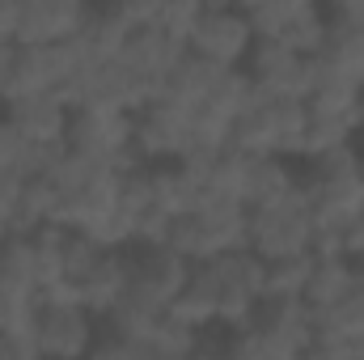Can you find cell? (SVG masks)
Listing matches in <instances>:
<instances>
[{
    "mask_svg": "<svg viewBox=\"0 0 364 360\" xmlns=\"http://www.w3.org/2000/svg\"><path fill=\"white\" fill-rule=\"evenodd\" d=\"M301 191H305L318 225H339V221L364 212V153L356 144H348V149L305 162Z\"/></svg>",
    "mask_w": 364,
    "mask_h": 360,
    "instance_id": "cell-1",
    "label": "cell"
},
{
    "mask_svg": "<svg viewBox=\"0 0 364 360\" xmlns=\"http://www.w3.org/2000/svg\"><path fill=\"white\" fill-rule=\"evenodd\" d=\"M309 132V106L301 97H259L255 106L237 119L233 127V149L250 153V157H284L296 162L301 144Z\"/></svg>",
    "mask_w": 364,
    "mask_h": 360,
    "instance_id": "cell-2",
    "label": "cell"
},
{
    "mask_svg": "<svg viewBox=\"0 0 364 360\" xmlns=\"http://www.w3.org/2000/svg\"><path fill=\"white\" fill-rule=\"evenodd\" d=\"M314 238H318V221H314V208L301 186L279 203L250 208V216H246V250L259 255L263 263L314 255Z\"/></svg>",
    "mask_w": 364,
    "mask_h": 360,
    "instance_id": "cell-3",
    "label": "cell"
},
{
    "mask_svg": "<svg viewBox=\"0 0 364 360\" xmlns=\"http://www.w3.org/2000/svg\"><path fill=\"white\" fill-rule=\"evenodd\" d=\"M97 318L68 292H47L34 305V322H30V339L38 344L43 360H85L97 344Z\"/></svg>",
    "mask_w": 364,
    "mask_h": 360,
    "instance_id": "cell-4",
    "label": "cell"
},
{
    "mask_svg": "<svg viewBox=\"0 0 364 360\" xmlns=\"http://www.w3.org/2000/svg\"><path fill=\"white\" fill-rule=\"evenodd\" d=\"M212 275H216V327L225 331H246L255 309L267 297V263L250 250H229L220 259H212Z\"/></svg>",
    "mask_w": 364,
    "mask_h": 360,
    "instance_id": "cell-5",
    "label": "cell"
},
{
    "mask_svg": "<svg viewBox=\"0 0 364 360\" xmlns=\"http://www.w3.org/2000/svg\"><path fill=\"white\" fill-rule=\"evenodd\" d=\"M64 144L81 157H93V162H106V166L123 170V174L140 166V157L132 149V115H123V110H93V106L73 110Z\"/></svg>",
    "mask_w": 364,
    "mask_h": 360,
    "instance_id": "cell-6",
    "label": "cell"
},
{
    "mask_svg": "<svg viewBox=\"0 0 364 360\" xmlns=\"http://www.w3.org/2000/svg\"><path fill=\"white\" fill-rule=\"evenodd\" d=\"M195 144V110H182L170 102H153L140 115H132V149L140 166H174Z\"/></svg>",
    "mask_w": 364,
    "mask_h": 360,
    "instance_id": "cell-7",
    "label": "cell"
},
{
    "mask_svg": "<svg viewBox=\"0 0 364 360\" xmlns=\"http://www.w3.org/2000/svg\"><path fill=\"white\" fill-rule=\"evenodd\" d=\"M250 47H255V34L246 26V13L233 4H203L195 30L186 38V51L216 68H246Z\"/></svg>",
    "mask_w": 364,
    "mask_h": 360,
    "instance_id": "cell-8",
    "label": "cell"
},
{
    "mask_svg": "<svg viewBox=\"0 0 364 360\" xmlns=\"http://www.w3.org/2000/svg\"><path fill=\"white\" fill-rule=\"evenodd\" d=\"M191 280V263L174 255L166 242L157 246H132V297L149 301L153 309H174V301L182 297Z\"/></svg>",
    "mask_w": 364,
    "mask_h": 360,
    "instance_id": "cell-9",
    "label": "cell"
},
{
    "mask_svg": "<svg viewBox=\"0 0 364 360\" xmlns=\"http://www.w3.org/2000/svg\"><path fill=\"white\" fill-rule=\"evenodd\" d=\"M90 17H93V4H81V0H21L17 47H60V43H73V38H81Z\"/></svg>",
    "mask_w": 364,
    "mask_h": 360,
    "instance_id": "cell-10",
    "label": "cell"
},
{
    "mask_svg": "<svg viewBox=\"0 0 364 360\" xmlns=\"http://www.w3.org/2000/svg\"><path fill=\"white\" fill-rule=\"evenodd\" d=\"M267 348L275 352H288V356H305L314 348V314L305 301H275V297H263V305L255 309L250 327Z\"/></svg>",
    "mask_w": 364,
    "mask_h": 360,
    "instance_id": "cell-11",
    "label": "cell"
},
{
    "mask_svg": "<svg viewBox=\"0 0 364 360\" xmlns=\"http://www.w3.org/2000/svg\"><path fill=\"white\" fill-rule=\"evenodd\" d=\"M259 97H301L305 102V60L279 43H255L242 68Z\"/></svg>",
    "mask_w": 364,
    "mask_h": 360,
    "instance_id": "cell-12",
    "label": "cell"
},
{
    "mask_svg": "<svg viewBox=\"0 0 364 360\" xmlns=\"http://www.w3.org/2000/svg\"><path fill=\"white\" fill-rule=\"evenodd\" d=\"M68 106L60 93H34V97H17L4 102V119L13 123V132L26 144H64L68 132Z\"/></svg>",
    "mask_w": 364,
    "mask_h": 360,
    "instance_id": "cell-13",
    "label": "cell"
},
{
    "mask_svg": "<svg viewBox=\"0 0 364 360\" xmlns=\"http://www.w3.org/2000/svg\"><path fill=\"white\" fill-rule=\"evenodd\" d=\"M132 292V250H102V259L93 263V271L73 288V297L102 322L123 297Z\"/></svg>",
    "mask_w": 364,
    "mask_h": 360,
    "instance_id": "cell-14",
    "label": "cell"
},
{
    "mask_svg": "<svg viewBox=\"0 0 364 360\" xmlns=\"http://www.w3.org/2000/svg\"><path fill=\"white\" fill-rule=\"evenodd\" d=\"M364 284L360 268L352 259H339V255H314V271H309V288H305V305L309 314H322V309H335L343 305L348 297H356Z\"/></svg>",
    "mask_w": 364,
    "mask_h": 360,
    "instance_id": "cell-15",
    "label": "cell"
},
{
    "mask_svg": "<svg viewBox=\"0 0 364 360\" xmlns=\"http://www.w3.org/2000/svg\"><path fill=\"white\" fill-rule=\"evenodd\" d=\"M225 73H233V68H216V64H208V60H199V55L186 51L178 64H174V73L166 77L157 102H170V106H182V110H199V106L212 97L216 81H220Z\"/></svg>",
    "mask_w": 364,
    "mask_h": 360,
    "instance_id": "cell-16",
    "label": "cell"
},
{
    "mask_svg": "<svg viewBox=\"0 0 364 360\" xmlns=\"http://www.w3.org/2000/svg\"><path fill=\"white\" fill-rule=\"evenodd\" d=\"M296 186H301V170H292V162H284V157H250L242 203H246V212L250 208H267V203L288 199Z\"/></svg>",
    "mask_w": 364,
    "mask_h": 360,
    "instance_id": "cell-17",
    "label": "cell"
},
{
    "mask_svg": "<svg viewBox=\"0 0 364 360\" xmlns=\"http://www.w3.org/2000/svg\"><path fill=\"white\" fill-rule=\"evenodd\" d=\"M60 216H64V195L55 191V182L51 179H26L9 233L30 238V233H38V229H47V225H60Z\"/></svg>",
    "mask_w": 364,
    "mask_h": 360,
    "instance_id": "cell-18",
    "label": "cell"
},
{
    "mask_svg": "<svg viewBox=\"0 0 364 360\" xmlns=\"http://www.w3.org/2000/svg\"><path fill=\"white\" fill-rule=\"evenodd\" d=\"M161 318H166V309H153L149 301H140V297L127 292V297L102 318V327H106V335H114V339H127V344H136V348H149Z\"/></svg>",
    "mask_w": 364,
    "mask_h": 360,
    "instance_id": "cell-19",
    "label": "cell"
},
{
    "mask_svg": "<svg viewBox=\"0 0 364 360\" xmlns=\"http://www.w3.org/2000/svg\"><path fill=\"white\" fill-rule=\"evenodd\" d=\"M30 250H34V271H38V288L60 292L64 288V250H68V229L64 225H47L38 233H30Z\"/></svg>",
    "mask_w": 364,
    "mask_h": 360,
    "instance_id": "cell-20",
    "label": "cell"
},
{
    "mask_svg": "<svg viewBox=\"0 0 364 360\" xmlns=\"http://www.w3.org/2000/svg\"><path fill=\"white\" fill-rule=\"evenodd\" d=\"M322 43H326V9H318V4H309V0H296V13H292V21L284 26L279 47H288V51H296L301 60H309V55L322 51Z\"/></svg>",
    "mask_w": 364,
    "mask_h": 360,
    "instance_id": "cell-21",
    "label": "cell"
},
{
    "mask_svg": "<svg viewBox=\"0 0 364 360\" xmlns=\"http://www.w3.org/2000/svg\"><path fill=\"white\" fill-rule=\"evenodd\" d=\"M309 271H314V255L267 263V297H275V301H301L305 288H309Z\"/></svg>",
    "mask_w": 364,
    "mask_h": 360,
    "instance_id": "cell-22",
    "label": "cell"
},
{
    "mask_svg": "<svg viewBox=\"0 0 364 360\" xmlns=\"http://www.w3.org/2000/svg\"><path fill=\"white\" fill-rule=\"evenodd\" d=\"M203 335H208V331H199V327H191V322L174 318V314H166V318L157 322V335H153L149 352H157V356H186V360H191L195 352H199Z\"/></svg>",
    "mask_w": 364,
    "mask_h": 360,
    "instance_id": "cell-23",
    "label": "cell"
},
{
    "mask_svg": "<svg viewBox=\"0 0 364 360\" xmlns=\"http://www.w3.org/2000/svg\"><path fill=\"white\" fill-rule=\"evenodd\" d=\"M242 13H246V26H250L255 43H279L284 26L296 13V0H259V4H246Z\"/></svg>",
    "mask_w": 364,
    "mask_h": 360,
    "instance_id": "cell-24",
    "label": "cell"
},
{
    "mask_svg": "<svg viewBox=\"0 0 364 360\" xmlns=\"http://www.w3.org/2000/svg\"><path fill=\"white\" fill-rule=\"evenodd\" d=\"M102 250H106V246H97L93 238L68 229V250H64V288H68V292L93 271V263L102 259Z\"/></svg>",
    "mask_w": 364,
    "mask_h": 360,
    "instance_id": "cell-25",
    "label": "cell"
},
{
    "mask_svg": "<svg viewBox=\"0 0 364 360\" xmlns=\"http://www.w3.org/2000/svg\"><path fill=\"white\" fill-rule=\"evenodd\" d=\"M199 9L203 4H195V0H161L157 4V30H166L170 38H178L182 47H186L191 30L199 21Z\"/></svg>",
    "mask_w": 364,
    "mask_h": 360,
    "instance_id": "cell-26",
    "label": "cell"
},
{
    "mask_svg": "<svg viewBox=\"0 0 364 360\" xmlns=\"http://www.w3.org/2000/svg\"><path fill=\"white\" fill-rule=\"evenodd\" d=\"M26 153H30V144L13 132V123L0 115V170H13V174H21V162H26Z\"/></svg>",
    "mask_w": 364,
    "mask_h": 360,
    "instance_id": "cell-27",
    "label": "cell"
},
{
    "mask_svg": "<svg viewBox=\"0 0 364 360\" xmlns=\"http://www.w3.org/2000/svg\"><path fill=\"white\" fill-rule=\"evenodd\" d=\"M85 360H149V348H136V344H127V339H114V335H97V344H93V352Z\"/></svg>",
    "mask_w": 364,
    "mask_h": 360,
    "instance_id": "cell-28",
    "label": "cell"
},
{
    "mask_svg": "<svg viewBox=\"0 0 364 360\" xmlns=\"http://www.w3.org/2000/svg\"><path fill=\"white\" fill-rule=\"evenodd\" d=\"M0 360H43V352L30 339V331H4L0 335Z\"/></svg>",
    "mask_w": 364,
    "mask_h": 360,
    "instance_id": "cell-29",
    "label": "cell"
},
{
    "mask_svg": "<svg viewBox=\"0 0 364 360\" xmlns=\"http://www.w3.org/2000/svg\"><path fill=\"white\" fill-rule=\"evenodd\" d=\"M314 352L322 360H364V339H318Z\"/></svg>",
    "mask_w": 364,
    "mask_h": 360,
    "instance_id": "cell-30",
    "label": "cell"
},
{
    "mask_svg": "<svg viewBox=\"0 0 364 360\" xmlns=\"http://www.w3.org/2000/svg\"><path fill=\"white\" fill-rule=\"evenodd\" d=\"M17 21H21V0H0V47H17Z\"/></svg>",
    "mask_w": 364,
    "mask_h": 360,
    "instance_id": "cell-31",
    "label": "cell"
},
{
    "mask_svg": "<svg viewBox=\"0 0 364 360\" xmlns=\"http://www.w3.org/2000/svg\"><path fill=\"white\" fill-rule=\"evenodd\" d=\"M9 55H13V47H0V97H4V73H9Z\"/></svg>",
    "mask_w": 364,
    "mask_h": 360,
    "instance_id": "cell-32",
    "label": "cell"
},
{
    "mask_svg": "<svg viewBox=\"0 0 364 360\" xmlns=\"http://www.w3.org/2000/svg\"><path fill=\"white\" fill-rule=\"evenodd\" d=\"M267 360H301V356H288V352H275V348H267Z\"/></svg>",
    "mask_w": 364,
    "mask_h": 360,
    "instance_id": "cell-33",
    "label": "cell"
},
{
    "mask_svg": "<svg viewBox=\"0 0 364 360\" xmlns=\"http://www.w3.org/2000/svg\"><path fill=\"white\" fill-rule=\"evenodd\" d=\"M356 127L364 132V90H360V106H356Z\"/></svg>",
    "mask_w": 364,
    "mask_h": 360,
    "instance_id": "cell-34",
    "label": "cell"
},
{
    "mask_svg": "<svg viewBox=\"0 0 364 360\" xmlns=\"http://www.w3.org/2000/svg\"><path fill=\"white\" fill-rule=\"evenodd\" d=\"M149 360H186V356H157V352H149Z\"/></svg>",
    "mask_w": 364,
    "mask_h": 360,
    "instance_id": "cell-35",
    "label": "cell"
},
{
    "mask_svg": "<svg viewBox=\"0 0 364 360\" xmlns=\"http://www.w3.org/2000/svg\"><path fill=\"white\" fill-rule=\"evenodd\" d=\"M301 360H322V356H318V352H314V348H309V352H305V356H301Z\"/></svg>",
    "mask_w": 364,
    "mask_h": 360,
    "instance_id": "cell-36",
    "label": "cell"
}]
</instances>
